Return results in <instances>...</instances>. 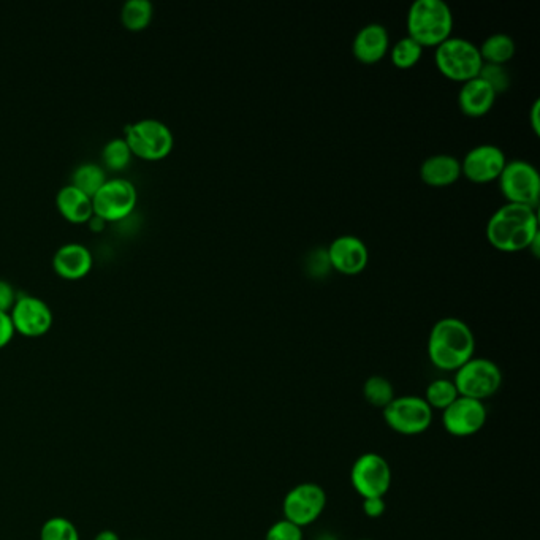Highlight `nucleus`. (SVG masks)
Returning <instances> with one entry per match:
<instances>
[{"label": "nucleus", "mask_w": 540, "mask_h": 540, "mask_svg": "<svg viewBox=\"0 0 540 540\" xmlns=\"http://www.w3.org/2000/svg\"><path fill=\"white\" fill-rule=\"evenodd\" d=\"M420 178L431 187H447L461 178V162L452 154H433L420 165Z\"/></svg>", "instance_id": "nucleus-19"}, {"label": "nucleus", "mask_w": 540, "mask_h": 540, "mask_svg": "<svg viewBox=\"0 0 540 540\" xmlns=\"http://www.w3.org/2000/svg\"><path fill=\"white\" fill-rule=\"evenodd\" d=\"M498 183L507 203L537 208L540 197V175L539 170L528 160H507L506 167L499 175Z\"/></svg>", "instance_id": "nucleus-8"}, {"label": "nucleus", "mask_w": 540, "mask_h": 540, "mask_svg": "<svg viewBox=\"0 0 540 540\" xmlns=\"http://www.w3.org/2000/svg\"><path fill=\"white\" fill-rule=\"evenodd\" d=\"M461 162V176L471 183L487 184L498 181L506 167L507 157L499 146L482 143L464 154Z\"/></svg>", "instance_id": "nucleus-14"}, {"label": "nucleus", "mask_w": 540, "mask_h": 540, "mask_svg": "<svg viewBox=\"0 0 540 540\" xmlns=\"http://www.w3.org/2000/svg\"><path fill=\"white\" fill-rule=\"evenodd\" d=\"M135 540H143V539H135Z\"/></svg>", "instance_id": "nucleus-39"}, {"label": "nucleus", "mask_w": 540, "mask_h": 540, "mask_svg": "<svg viewBox=\"0 0 540 540\" xmlns=\"http://www.w3.org/2000/svg\"><path fill=\"white\" fill-rule=\"evenodd\" d=\"M452 381L460 396L485 403L501 390L502 371L490 358L472 357L455 371Z\"/></svg>", "instance_id": "nucleus-5"}, {"label": "nucleus", "mask_w": 540, "mask_h": 540, "mask_svg": "<svg viewBox=\"0 0 540 540\" xmlns=\"http://www.w3.org/2000/svg\"><path fill=\"white\" fill-rule=\"evenodd\" d=\"M358 540H369V539H358Z\"/></svg>", "instance_id": "nucleus-38"}, {"label": "nucleus", "mask_w": 540, "mask_h": 540, "mask_svg": "<svg viewBox=\"0 0 540 540\" xmlns=\"http://www.w3.org/2000/svg\"><path fill=\"white\" fill-rule=\"evenodd\" d=\"M154 16V7L149 0H127L122 5L121 20L130 31H141L149 26Z\"/></svg>", "instance_id": "nucleus-23"}, {"label": "nucleus", "mask_w": 540, "mask_h": 540, "mask_svg": "<svg viewBox=\"0 0 540 540\" xmlns=\"http://www.w3.org/2000/svg\"><path fill=\"white\" fill-rule=\"evenodd\" d=\"M363 396L366 403L379 409H385L396 398L392 382L384 376L368 377L363 385Z\"/></svg>", "instance_id": "nucleus-26"}, {"label": "nucleus", "mask_w": 540, "mask_h": 540, "mask_svg": "<svg viewBox=\"0 0 540 540\" xmlns=\"http://www.w3.org/2000/svg\"><path fill=\"white\" fill-rule=\"evenodd\" d=\"M385 425L403 436H419L433 423L434 412L422 396H396L382 409Z\"/></svg>", "instance_id": "nucleus-7"}, {"label": "nucleus", "mask_w": 540, "mask_h": 540, "mask_svg": "<svg viewBox=\"0 0 540 540\" xmlns=\"http://www.w3.org/2000/svg\"><path fill=\"white\" fill-rule=\"evenodd\" d=\"M434 64L442 77L463 84L479 77L483 61L476 43L452 35L434 48Z\"/></svg>", "instance_id": "nucleus-4"}, {"label": "nucleus", "mask_w": 540, "mask_h": 540, "mask_svg": "<svg viewBox=\"0 0 540 540\" xmlns=\"http://www.w3.org/2000/svg\"><path fill=\"white\" fill-rule=\"evenodd\" d=\"M392 479V468L379 453H363L350 469V483L363 499L384 498Z\"/></svg>", "instance_id": "nucleus-9"}, {"label": "nucleus", "mask_w": 540, "mask_h": 540, "mask_svg": "<svg viewBox=\"0 0 540 540\" xmlns=\"http://www.w3.org/2000/svg\"><path fill=\"white\" fill-rule=\"evenodd\" d=\"M496 97L498 94L487 81H483L480 77L472 78L461 84L458 91V107L461 113L469 118H482L495 107Z\"/></svg>", "instance_id": "nucleus-17"}, {"label": "nucleus", "mask_w": 540, "mask_h": 540, "mask_svg": "<svg viewBox=\"0 0 540 540\" xmlns=\"http://www.w3.org/2000/svg\"><path fill=\"white\" fill-rule=\"evenodd\" d=\"M363 512L368 518H381L387 510L384 498L363 499Z\"/></svg>", "instance_id": "nucleus-33"}, {"label": "nucleus", "mask_w": 540, "mask_h": 540, "mask_svg": "<svg viewBox=\"0 0 540 540\" xmlns=\"http://www.w3.org/2000/svg\"><path fill=\"white\" fill-rule=\"evenodd\" d=\"M88 222L92 230H102L105 227V221H103L102 217L96 216V214Z\"/></svg>", "instance_id": "nucleus-36"}, {"label": "nucleus", "mask_w": 540, "mask_h": 540, "mask_svg": "<svg viewBox=\"0 0 540 540\" xmlns=\"http://www.w3.org/2000/svg\"><path fill=\"white\" fill-rule=\"evenodd\" d=\"M457 398H460V393L452 379H436L426 387L425 396H423V400L433 411L434 409L445 411Z\"/></svg>", "instance_id": "nucleus-24"}, {"label": "nucleus", "mask_w": 540, "mask_h": 540, "mask_svg": "<svg viewBox=\"0 0 540 540\" xmlns=\"http://www.w3.org/2000/svg\"><path fill=\"white\" fill-rule=\"evenodd\" d=\"M16 298H18V293H16L12 282H8L7 279H0V311H12Z\"/></svg>", "instance_id": "nucleus-31"}, {"label": "nucleus", "mask_w": 540, "mask_h": 540, "mask_svg": "<svg viewBox=\"0 0 540 540\" xmlns=\"http://www.w3.org/2000/svg\"><path fill=\"white\" fill-rule=\"evenodd\" d=\"M327 507V493L317 483L295 485L282 501V514L286 520L301 529L316 523Z\"/></svg>", "instance_id": "nucleus-10"}, {"label": "nucleus", "mask_w": 540, "mask_h": 540, "mask_svg": "<svg viewBox=\"0 0 540 540\" xmlns=\"http://www.w3.org/2000/svg\"><path fill=\"white\" fill-rule=\"evenodd\" d=\"M488 243L502 252L529 249L540 235L539 216L533 206L506 203L491 214L485 227Z\"/></svg>", "instance_id": "nucleus-1"}, {"label": "nucleus", "mask_w": 540, "mask_h": 540, "mask_svg": "<svg viewBox=\"0 0 540 540\" xmlns=\"http://www.w3.org/2000/svg\"><path fill=\"white\" fill-rule=\"evenodd\" d=\"M94 257L88 246L70 241L62 244L53 255V268L65 279H80L91 271Z\"/></svg>", "instance_id": "nucleus-18"}, {"label": "nucleus", "mask_w": 540, "mask_h": 540, "mask_svg": "<svg viewBox=\"0 0 540 540\" xmlns=\"http://www.w3.org/2000/svg\"><path fill=\"white\" fill-rule=\"evenodd\" d=\"M40 540H81L77 526L69 518L53 517L43 523Z\"/></svg>", "instance_id": "nucleus-28"}, {"label": "nucleus", "mask_w": 540, "mask_h": 540, "mask_svg": "<svg viewBox=\"0 0 540 540\" xmlns=\"http://www.w3.org/2000/svg\"><path fill=\"white\" fill-rule=\"evenodd\" d=\"M15 333V325H13L10 312L0 311V349H4L5 346H8V343L12 341Z\"/></svg>", "instance_id": "nucleus-32"}, {"label": "nucleus", "mask_w": 540, "mask_h": 540, "mask_svg": "<svg viewBox=\"0 0 540 540\" xmlns=\"http://www.w3.org/2000/svg\"><path fill=\"white\" fill-rule=\"evenodd\" d=\"M130 151L145 160H160L172 153L175 137L170 127L159 119L146 118L126 126Z\"/></svg>", "instance_id": "nucleus-6"}, {"label": "nucleus", "mask_w": 540, "mask_h": 540, "mask_svg": "<svg viewBox=\"0 0 540 540\" xmlns=\"http://www.w3.org/2000/svg\"><path fill=\"white\" fill-rule=\"evenodd\" d=\"M390 59L396 69L409 70L419 64L422 59L423 46L412 40L411 37H403L388 50Z\"/></svg>", "instance_id": "nucleus-25"}, {"label": "nucleus", "mask_w": 540, "mask_h": 540, "mask_svg": "<svg viewBox=\"0 0 540 540\" xmlns=\"http://www.w3.org/2000/svg\"><path fill=\"white\" fill-rule=\"evenodd\" d=\"M479 51L485 64L504 65L514 58L517 45L510 35L498 32L488 35L479 46Z\"/></svg>", "instance_id": "nucleus-21"}, {"label": "nucleus", "mask_w": 540, "mask_h": 540, "mask_svg": "<svg viewBox=\"0 0 540 540\" xmlns=\"http://www.w3.org/2000/svg\"><path fill=\"white\" fill-rule=\"evenodd\" d=\"M539 113H540V100L536 99L534 100L533 107H531V116H529V121H531V127H533L534 134L536 135L540 134Z\"/></svg>", "instance_id": "nucleus-34"}, {"label": "nucleus", "mask_w": 540, "mask_h": 540, "mask_svg": "<svg viewBox=\"0 0 540 540\" xmlns=\"http://www.w3.org/2000/svg\"><path fill=\"white\" fill-rule=\"evenodd\" d=\"M56 203H58L59 211L67 221L75 222V224H83L88 222L94 216V206H92V197H89L86 192L80 191L73 184L59 189L56 195Z\"/></svg>", "instance_id": "nucleus-20"}, {"label": "nucleus", "mask_w": 540, "mask_h": 540, "mask_svg": "<svg viewBox=\"0 0 540 540\" xmlns=\"http://www.w3.org/2000/svg\"><path fill=\"white\" fill-rule=\"evenodd\" d=\"M426 352L434 368L455 373L474 357L476 336L464 320L444 317L431 328Z\"/></svg>", "instance_id": "nucleus-2"}, {"label": "nucleus", "mask_w": 540, "mask_h": 540, "mask_svg": "<svg viewBox=\"0 0 540 540\" xmlns=\"http://www.w3.org/2000/svg\"><path fill=\"white\" fill-rule=\"evenodd\" d=\"M107 179L105 168L97 164H91V162H86V164L78 165L75 168V172L72 175V183L70 184L78 187L80 191L86 192L89 197H94Z\"/></svg>", "instance_id": "nucleus-22"}, {"label": "nucleus", "mask_w": 540, "mask_h": 540, "mask_svg": "<svg viewBox=\"0 0 540 540\" xmlns=\"http://www.w3.org/2000/svg\"><path fill=\"white\" fill-rule=\"evenodd\" d=\"M479 77L490 84L496 94L506 92L510 88V73L506 65L485 64L483 62Z\"/></svg>", "instance_id": "nucleus-29"}, {"label": "nucleus", "mask_w": 540, "mask_h": 540, "mask_svg": "<svg viewBox=\"0 0 540 540\" xmlns=\"http://www.w3.org/2000/svg\"><path fill=\"white\" fill-rule=\"evenodd\" d=\"M10 316L15 330L27 338H39L53 327L54 317L50 305L42 298L29 293L18 295Z\"/></svg>", "instance_id": "nucleus-13"}, {"label": "nucleus", "mask_w": 540, "mask_h": 540, "mask_svg": "<svg viewBox=\"0 0 540 540\" xmlns=\"http://www.w3.org/2000/svg\"><path fill=\"white\" fill-rule=\"evenodd\" d=\"M132 151L124 138H111L102 149V159L111 170H124L132 159Z\"/></svg>", "instance_id": "nucleus-27"}, {"label": "nucleus", "mask_w": 540, "mask_h": 540, "mask_svg": "<svg viewBox=\"0 0 540 540\" xmlns=\"http://www.w3.org/2000/svg\"><path fill=\"white\" fill-rule=\"evenodd\" d=\"M137 189L129 179H107L92 197L94 214L103 221H121L129 216L137 205Z\"/></svg>", "instance_id": "nucleus-11"}, {"label": "nucleus", "mask_w": 540, "mask_h": 540, "mask_svg": "<svg viewBox=\"0 0 540 540\" xmlns=\"http://www.w3.org/2000/svg\"><path fill=\"white\" fill-rule=\"evenodd\" d=\"M452 8L444 0H415L407 10V37L423 48H436L452 37Z\"/></svg>", "instance_id": "nucleus-3"}, {"label": "nucleus", "mask_w": 540, "mask_h": 540, "mask_svg": "<svg viewBox=\"0 0 540 540\" xmlns=\"http://www.w3.org/2000/svg\"><path fill=\"white\" fill-rule=\"evenodd\" d=\"M265 540H303V529L293 525L292 521L282 518L270 526Z\"/></svg>", "instance_id": "nucleus-30"}, {"label": "nucleus", "mask_w": 540, "mask_h": 540, "mask_svg": "<svg viewBox=\"0 0 540 540\" xmlns=\"http://www.w3.org/2000/svg\"><path fill=\"white\" fill-rule=\"evenodd\" d=\"M390 50V34L387 27L379 23H369L355 34L352 53L358 62L365 65L377 64Z\"/></svg>", "instance_id": "nucleus-16"}, {"label": "nucleus", "mask_w": 540, "mask_h": 540, "mask_svg": "<svg viewBox=\"0 0 540 540\" xmlns=\"http://www.w3.org/2000/svg\"><path fill=\"white\" fill-rule=\"evenodd\" d=\"M94 540H121L119 539L118 534L115 533V531H111V529H105V531H100L99 534H97L96 539Z\"/></svg>", "instance_id": "nucleus-35"}, {"label": "nucleus", "mask_w": 540, "mask_h": 540, "mask_svg": "<svg viewBox=\"0 0 540 540\" xmlns=\"http://www.w3.org/2000/svg\"><path fill=\"white\" fill-rule=\"evenodd\" d=\"M316 540H338V537L333 536V534L330 533H324L317 536Z\"/></svg>", "instance_id": "nucleus-37"}, {"label": "nucleus", "mask_w": 540, "mask_h": 540, "mask_svg": "<svg viewBox=\"0 0 540 540\" xmlns=\"http://www.w3.org/2000/svg\"><path fill=\"white\" fill-rule=\"evenodd\" d=\"M488 411L483 401L460 396L442 411L444 430L455 438H469L487 425Z\"/></svg>", "instance_id": "nucleus-12"}, {"label": "nucleus", "mask_w": 540, "mask_h": 540, "mask_svg": "<svg viewBox=\"0 0 540 540\" xmlns=\"http://www.w3.org/2000/svg\"><path fill=\"white\" fill-rule=\"evenodd\" d=\"M325 251L330 268L347 276L362 273L369 262L368 246L355 235L338 236Z\"/></svg>", "instance_id": "nucleus-15"}]
</instances>
